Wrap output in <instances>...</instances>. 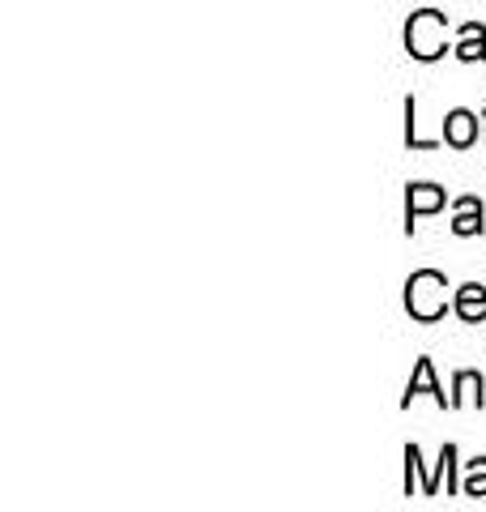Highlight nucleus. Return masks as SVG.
I'll return each mask as SVG.
<instances>
[{"instance_id": "obj_1", "label": "nucleus", "mask_w": 486, "mask_h": 512, "mask_svg": "<svg viewBox=\"0 0 486 512\" xmlns=\"http://www.w3.org/2000/svg\"><path fill=\"white\" fill-rule=\"evenodd\" d=\"M448 282L444 274H435V269H418V274L405 282V308H410L414 320H440L444 308H448Z\"/></svg>"}, {"instance_id": "obj_2", "label": "nucleus", "mask_w": 486, "mask_h": 512, "mask_svg": "<svg viewBox=\"0 0 486 512\" xmlns=\"http://www.w3.org/2000/svg\"><path fill=\"white\" fill-rule=\"evenodd\" d=\"M444 18L435 9H423V13H414L410 26H405V47H410V56L414 60H435V56H444Z\"/></svg>"}, {"instance_id": "obj_3", "label": "nucleus", "mask_w": 486, "mask_h": 512, "mask_svg": "<svg viewBox=\"0 0 486 512\" xmlns=\"http://www.w3.org/2000/svg\"><path fill=\"white\" fill-rule=\"evenodd\" d=\"M435 210H444V188H435V184H414L410 188V201H405V227L414 231V218H423V214H435Z\"/></svg>"}, {"instance_id": "obj_4", "label": "nucleus", "mask_w": 486, "mask_h": 512, "mask_svg": "<svg viewBox=\"0 0 486 512\" xmlns=\"http://www.w3.org/2000/svg\"><path fill=\"white\" fill-rule=\"evenodd\" d=\"M418 393H431L440 406H452V397H444V389H440V384H435V367H431V359H418V367H414L410 384H405V406H410Z\"/></svg>"}, {"instance_id": "obj_5", "label": "nucleus", "mask_w": 486, "mask_h": 512, "mask_svg": "<svg viewBox=\"0 0 486 512\" xmlns=\"http://www.w3.org/2000/svg\"><path fill=\"white\" fill-rule=\"evenodd\" d=\"M444 137H448V146H474V137H478V116L474 111H448V120H444Z\"/></svg>"}, {"instance_id": "obj_6", "label": "nucleus", "mask_w": 486, "mask_h": 512, "mask_svg": "<svg viewBox=\"0 0 486 512\" xmlns=\"http://www.w3.org/2000/svg\"><path fill=\"white\" fill-rule=\"evenodd\" d=\"M457 316L469 320V325H478V320L486 316V286H478V282L461 286L457 291Z\"/></svg>"}, {"instance_id": "obj_7", "label": "nucleus", "mask_w": 486, "mask_h": 512, "mask_svg": "<svg viewBox=\"0 0 486 512\" xmlns=\"http://www.w3.org/2000/svg\"><path fill=\"white\" fill-rule=\"evenodd\" d=\"M457 235H478L482 231V201L478 197H461L457 201V222H452Z\"/></svg>"}, {"instance_id": "obj_8", "label": "nucleus", "mask_w": 486, "mask_h": 512, "mask_svg": "<svg viewBox=\"0 0 486 512\" xmlns=\"http://www.w3.org/2000/svg\"><path fill=\"white\" fill-rule=\"evenodd\" d=\"M457 56L461 60H486V30L478 22L461 26V43H457Z\"/></svg>"}, {"instance_id": "obj_9", "label": "nucleus", "mask_w": 486, "mask_h": 512, "mask_svg": "<svg viewBox=\"0 0 486 512\" xmlns=\"http://www.w3.org/2000/svg\"><path fill=\"white\" fill-rule=\"evenodd\" d=\"M461 402H478L482 406V376H474V372L457 376V397H452V406H461Z\"/></svg>"}, {"instance_id": "obj_10", "label": "nucleus", "mask_w": 486, "mask_h": 512, "mask_svg": "<svg viewBox=\"0 0 486 512\" xmlns=\"http://www.w3.org/2000/svg\"><path fill=\"white\" fill-rule=\"evenodd\" d=\"M465 495H486V457H478V461H469V474H465V487H461Z\"/></svg>"}]
</instances>
